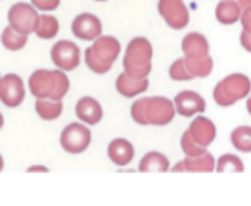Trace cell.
<instances>
[{"mask_svg":"<svg viewBox=\"0 0 251 206\" xmlns=\"http://www.w3.org/2000/svg\"><path fill=\"white\" fill-rule=\"evenodd\" d=\"M2 44L6 51H11V52H16V51H21L25 47L27 41H28V35H24V33H19L18 30H14L11 26H8L3 29L2 31Z\"/></svg>","mask_w":251,"mask_h":206,"instance_id":"obj_23","label":"cell"},{"mask_svg":"<svg viewBox=\"0 0 251 206\" xmlns=\"http://www.w3.org/2000/svg\"><path fill=\"white\" fill-rule=\"evenodd\" d=\"M175 107L176 112L182 117H193L196 114H201L206 110V101L202 99L196 91L184 90L176 94L175 98Z\"/></svg>","mask_w":251,"mask_h":206,"instance_id":"obj_12","label":"cell"},{"mask_svg":"<svg viewBox=\"0 0 251 206\" xmlns=\"http://www.w3.org/2000/svg\"><path fill=\"white\" fill-rule=\"evenodd\" d=\"M152 46L143 36L133 38L127 44V49L124 54L123 66L127 74L145 79L149 76L152 69Z\"/></svg>","mask_w":251,"mask_h":206,"instance_id":"obj_4","label":"cell"},{"mask_svg":"<svg viewBox=\"0 0 251 206\" xmlns=\"http://www.w3.org/2000/svg\"><path fill=\"white\" fill-rule=\"evenodd\" d=\"M91 144V131L82 123H71L60 134V145L69 154H80Z\"/></svg>","mask_w":251,"mask_h":206,"instance_id":"obj_7","label":"cell"},{"mask_svg":"<svg viewBox=\"0 0 251 206\" xmlns=\"http://www.w3.org/2000/svg\"><path fill=\"white\" fill-rule=\"evenodd\" d=\"M35 110L38 117L44 121H53L63 112V102L57 99H36Z\"/></svg>","mask_w":251,"mask_h":206,"instance_id":"obj_20","label":"cell"},{"mask_svg":"<svg viewBox=\"0 0 251 206\" xmlns=\"http://www.w3.org/2000/svg\"><path fill=\"white\" fill-rule=\"evenodd\" d=\"M187 131L190 132V136L193 137L196 144H200L201 147H206V148L214 142L217 136L215 124L206 117H196L190 123V126H188Z\"/></svg>","mask_w":251,"mask_h":206,"instance_id":"obj_13","label":"cell"},{"mask_svg":"<svg viewBox=\"0 0 251 206\" xmlns=\"http://www.w3.org/2000/svg\"><path fill=\"white\" fill-rule=\"evenodd\" d=\"M25 98V87L24 81L18 74H5L0 77V101L3 106L14 109L22 104Z\"/></svg>","mask_w":251,"mask_h":206,"instance_id":"obj_10","label":"cell"},{"mask_svg":"<svg viewBox=\"0 0 251 206\" xmlns=\"http://www.w3.org/2000/svg\"><path fill=\"white\" fill-rule=\"evenodd\" d=\"M159 13L173 30H182L190 21V14L184 3V0H159L157 3Z\"/></svg>","mask_w":251,"mask_h":206,"instance_id":"obj_9","label":"cell"},{"mask_svg":"<svg viewBox=\"0 0 251 206\" xmlns=\"http://www.w3.org/2000/svg\"><path fill=\"white\" fill-rule=\"evenodd\" d=\"M75 115L78 120L86 124H98L104 117V112H102V106L99 104L98 99L91 96H83L75 104Z\"/></svg>","mask_w":251,"mask_h":206,"instance_id":"obj_14","label":"cell"},{"mask_svg":"<svg viewBox=\"0 0 251 206\" xmlns=\"http://www.w3.org/2000/svg\"><path fill=\"white\" fill-rule=\"evenodd\" d=\"M247 110H248V114L251 115V96H250L248 101H247Z\"/></svg>","mask_w":251,"mask_h":206,"instance_id":"obj_32","label":"cell"},{"mask_svg":"<svg viewBox=\"0 0 251 206\" xmlns=\"http://www.w3.org/2000/svg\"><path fill=\"white\" fill-rule=\"evenodd\" d=\"M28 88L36 99L61 101L69 91V79L61 69H36L28 77Z\"/></svg>","mask_w":251,"mask_h":206,"instance_id":"obj_2","label":"cell"},{"mask_svg":"<svg viewBox=\"0 0 251 206\" xmlns=\"http://www.w3.org/2000/svg\"><path fill=\"white\" fill-rule=\"evenodd\" d=\"M0 77H2V76H0Z\"/></svg>","mask_w":251,"mask_h":206,"instance_id":"obj_37","label":"cell"},{"mask_svg":"<svg viewBox=\"0 0 251 206\" xmlns=\"http://www.w3.org/2000/svg\"><path fill=\"white\" fill-rule=\"evenodd\" d=\"M240 14H242L240 6L234 0H222L215 8L217 21L225 24V26H229V24L240 21Z\"/></svg>","mask_w":251,"mask_h":206,"instance_id":"obj_19","label":"cell"},{"mask_svg":"<svg viewBox=\"0 0 251 206\" xmlns=\"http://www.w3.org/2000/svg\"><path fill=\"white\" fill-rule=\"evenodd\" d=\"M58 29H60V24H58V19L55 18V16L41 14L39 16V22H38V27L35 30V33L38 38H41V39H52L55 35L58 33Z\"/></svg>","mask_w":251,"mask_h":206,"instance_id":"obj_24","label":"cell"},{"mask_svg":"<svg viewBox=\"0 0 251 206\" xmlns=\"http://www.w3.org/2000/svg\"><path fill=\"white\" fill-rule=\"evenodd\" d=\"M243 162L235 154H223L217 162L218 172H243Z\"/></svg>","mask_w":251,"mask_h":206,"instance_id":"obj_26","label":"cell"},{"mask_svg":"<svg viewBox=\"0 0 251 206\" xmlns=\"http://www.w3.org/2000/svg\"><path fill=\"white\" fill-rule=\"evenodd\" d=\"M168 73H170V77L173 79V81L184 82V81H192V79H193V76L190 74V71L187 69L184 59H177L176 61H173V65L170 66Z\"/></svg>","mask_w":251,"mask_h":206,"instance_id":"obj_27","label":"cell"},{"mask_svg":"<svg viewBox=\"0 0 251 206\" xmlns=\"http://www.w3.org/2000/svg\"><path fill=\"white\" fill-rule=\"evenodd\" d=\"M180 148H182L185 156H198V154L206 153V147H201L200 144H196L188 131H185L184 136L180 137Z\"/></svg>","mask_w":251,"mask_h":206,"instance_id":"obj_28","label":"cell"},{"mask_svg":"<svg viewBox=\"0 0 251 206\" xmlns=\"http://www.w3.org/2000/svg\"><path fill=\"white\" fill-rule=\"evenodd\" d=\"M168 169H170V162L167 159V156L157 151L145 154L143 159L138 164L140 172H168Z\"/></svg>","mask_w":251,"mask_h":206,"instance_id":"obj_22","label":"cell"},{"mask_svg":"<svg viewBox=\"0 0 251 206\" xmlns=\"http://www.w3.org/2000/svg\"><path fill=\"white\" fill-rule=\"evenodd\" d=\"M217 162L210 153H202L198 156H187L182 162H177L173 172H214Z\"/></svg>","mask_w":251,"mask_h":206,"instance_id":"obj_15","label":"cell"},{"mask_svg":"<svg viewBox=\"0 0 251 206\" xmlns=\"http://www.w3.org/2000/svg\"><path fill=\"white\" fill-rule=\"evenodd\" d=\"M176 114L175 102L165 96L137 99L130 107V115L138 124L165 126L173 121Z\"/></svg>","mask_w":251,"mask_h":206,"instance_id":"obj_1","label":"cell"},{"mask_svg":"<svg viewBox=\"0 0 251 206\" xmlns=\"http://www.w3.org/2000/svg\"><path fill=\"white\" fill-rule=\"evenodd\" d=\"M96 2H105V0H96Z\"/></svg>","mask_w":251,"mask_h":206,"instance_id":"obj_36","label":"cell"},{"mask_svg":"<svg viewBox=\"0 0 251 206\" xmlns=\"http://www.w3.org/2000/svg\"><path fill=\"white\" fill-rule=\"evenodd\" d=\"M3 123H5V120H3V115H2V112H0V129L3 128Z\"/></svg>","mask_w":251,"mask_h":206,"instance_id":"obj_34","label":"cell"},{"mask_svg":"<svg viewBox=\"0 0 251 206\" xmlns=\"http://www.w3.org/2000/svg\"><path fill=\"white\" fill-rule=\"evenodd\" d=\"M237 3L242 10V14H240L242 30L251 33V0H237Z\"/></svg>","mask_w":251,"mask_h":206,"instance_id":"obj_29","label":"cell"},{"mask_svg":"<svg viewBox=\"0 0 251 206\" xmlns=\"http://www.w3.org/2000/svg\"><path fill=\"white\" fill-rule=\"evenodd\" d=\"M3 167H5V161H3V157H2V154H0V172L3 170Z\"/></svg>","mask_w":251,"mask_h":206,"instance_id":"obj_33","label":"cell"},{"mask_svg":"<svg viewBox=\"0 0 251 206\" xmlns=\"http://www.w3.org/2000/svg\"><path fill=\"white\" fill-rule=\"evenodd\" d=\"M28 173H35V172H41V173H46L49 172V169L46 167V165H30V167L27 169Z\"/></svg>","mask_w":251,"mask_h":206,"instance_id":"obj_31","label":"cell"},{"mask_svg":"<svg viewBox=\"0 0 251 206\" xmlns=\"http://www.w3.org/2000/svg\"><path fill=\"white\" fill-rule=\"evenodd\" d=\"M71 30H73L74 36L83 41H94L96 38L102 35V24L98 16L91 13H82L74 18L71 24Z\"/></svg>","mask_w":251,"mask_h":206,"instance_id":"obj_11","label":"cell"},{"mask_svg":"<svg viewBox=\"0 0 251 206\" xmlns=\"http://www.w3.org/2000/svg\"><path fill=\"white\" fill-rule=\"evenodd\" d=\"M182 52L185 57H204V55H209V41L204 35L192 31L182 39Z\"/></svg>","mask_w":251,"mask_h":206,"instance_id":"obj_18","label":"cell"},{"mask_svg":"<svg viewBox=\"0 0 251 206\" xmlns=\"http://www.w3.org/2000/svg\"><path fill=\"white\" fill-rule=\"evenodd\" d=\"M39 2H43V0H31V3H33V5H38Z\"/></svg>","mask_w":251,"mask_h":206,"instance_id":"obj_35","label":"cell"},{"mask_svg":"<svg viewBox=\"0 0 251 206\" xmlns=\"http://www.w3.org/2000/svg\"><path fill=\"white\" fill-rule=\"evenodd\" d=\"M50 59L53 65L61 71H74L80 65V49L78 46L68 39L55 43L50 49Z\"/></svg>","mask_w":251,"mask_h":206,"instance_id":"obj_8","label":"cell"},{"mask_svg":"<svg viewBox=\"0 0 251 206\" xmlns=\"http://www.w3.org/2000/svg\"><path fill=\"white\" fill-rule=\"evenodd\" d=\"M148 87H149L148 77L138 79V77L127 74L126 71L116 79V91L124 98H132V96H137V94L145 93L148 90Z\"/></svg>","mask_w":251,"mask_h":206,"instance_id":"obj_16","label":"cell"},{"mask_svg":"<svg viewBox=\"0 0 251 206\" xmlns=\"http://www.w3.org/2000/svg\"><path fill=\"white\" fill-rule=\"evenodd\" d=\"M121 52V44L115 36L100 35L85 51V63L93 73L105 74L112 69V65Z\"/></svg>","mask_w":251,"mask_h":206,"instance_id":"obj_3","label":"cell"},{"mask_svg":"<svg viewBox=\"0 0 251 206\" xmlns=\"http://www.w3.org/2000/svg\"><path fill=\"white\" fill-rule=\"evenodd\" d=\"M231 144L242 153H251V126H239L231 132Z\"/></svg>","mask_w":251,"mask_h":206,"instance_id":"obj_25","label":"cell"},{"mask_svg":"<svg viewBox=\"0 0 251 206\" xmlns=\"http://www.w3.org/2000/svg\"><path fill=\"white\" fill-rule=\"evenodd\" d=\"M107 154H108V159L113 164L120 165V167H124V165L132 162L135 151H133V145L129 140L115 139L110 142V145L107 148Z\"/></svg>","mask_w":251,"mask_h":206,"instance_id":"obj_17","label":"cell"},{"mask_svg":"<svg viewBox=\"0 0 251 206\" xmlns=\"http://www.w3.org/2000/svg\"><path fill=\"white\" fill-rule=\"evenodd\" d=\"M39 16L41 14H38V8L33 3L18 2L8 10L6 19H8V26L18 30L19 33L30 35L35 33L39 22Z\"/></svg>","mask_w":251,"mask_h":206,"instance_id":"obj_6","label":"cell"},{"mask_svg":"<svg viewBox=\"0 0 251 206\" xmlns=\"http://www.w3.org/2000/svg\"><path fill=\"white\" fill-rule=\"evenodd\" d=\"M187 69L190 71L193 79L196 77H207L212 69H214V60L210 55H204V57H184Z\"/></svg>","mask_w":251,"mask_h":206,"instance_id":"obj_21","label":"cell"},{"mask_svg":"<svg viewBox=\"0 0 251 206\" xmlns=\"http://www.w3.org/2000/svg\"><path fill=\"white\" fill-rule=\"evenodd\" d=\"M251 91V81L240 73L226 76L214 88V101L222 107H229L237 101L248 96Z\"/></svg>","mask_w":251,"mask_h":206,"instance_id":"obj_5","label":"cell"},{"mask_svg":"<svg viewBox=\"0 0 251 206\" xmlns=\"http://www.w3.org/2000/svg\"><path fill=\"white\" fill-rule=\"evenodd\" d=\"M240 44L243 46V49L251 52V33L250 31H245V30H242V33H240Z\"/></svg>","mask_w":251,"mask_h":206,"instance_id":"obj_30","label":"cell"}]
</instances>
